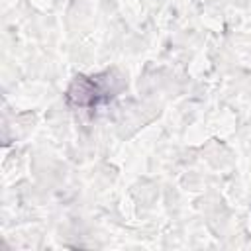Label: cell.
Instances as JSON below:
<instances>
[{"label": "cell", "instance_id": "1", "mask_svg": "<svg viewBox=\"0 0 251 251\" xmlns=\"http://www.w3.org/2000/svg\"><path fill=\"white\" fill-rule=\"evenodd\" d=\"M116 90L118 86H116V80L110 76V73L98 75V76H76V80L69 88L67 98H69V104L75 108L94 110L102 102L112 100Z\"/></svg>", "mask_w": 251, "mask_h": 251}]
</instances>
